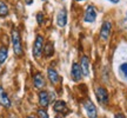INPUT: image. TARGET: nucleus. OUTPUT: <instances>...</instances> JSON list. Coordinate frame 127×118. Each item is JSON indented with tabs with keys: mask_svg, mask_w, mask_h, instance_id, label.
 Wrapping results in <instances>:
<instances>
[{
	"mask_svg": "<svg viewBox=\"0 0 127 118\" xmlns=\"http://www.w3.org/2000/svg\"><path fill=\"white\" fill-rule=\"evenodd\" d=\"M96 98L99 100L100 104H107L108 103V93H107V91L105 87H101L99 86L96 89Z\"/></svg>",
	"mask_w": 127,
	"mask_h": 118,
	"instance_id": "4",
	"label": "nucleus"
},
{
	"mask_svg": "<svg viewBox=\"0 0 127 118\" xmlns=\"http://www.w3.org/2000/svg\"><path fill=\"white\" fill-rule=\"evenodd\" d=\"M44 44H45V41H44L42 36L38 34L35 38V41H34V46H33V56L35 58H39L41 56L42 51H44Z\"/></svg>",
	"mask_w": 127,
	"mask_h": 118,
	"instance_id": "2",
	"label": "nucleus"
},
{
	"mask_svg": "<svg viewBox=\"0 0 127 118\" xmlns=\"http://www.w3.org/2000/svg\"><path fill=\"white\" fill-rule=\"evenodd\" d=\"M111 30H112V24L109 21H105L101 26V30H100V38L102 40H107L109 38V34H111Z\"/></svg>",
	"mask_w": 127,
	"mask_h": 118,
	"instance_id": "5",
	"label": "nucleus"
},
{
	"mask_svg": "<svg viewBox=\"0 0 127 118\" xmlns=\"http://www.w3.org/2000/svg\"><path fill=\"white\" fill-rule=\"evenodd\" d=\"M119 70H120V72L123 73V76L125 79H127V63H123L121 65H120V67H119Z\"/></svg>",
	"mask_w": 127,
	"mask_h": 118,
	"instance_id": "18",
	"label": "nucleus"
},
{
	"mask_svg": "<svg viewBox=\"0 0 127 118\" xmlns=\"http://www.w3.org/2000/svg\"><path fill=\"white\" fill-rule=\"evenodd\" d=\"M7 56H8V49L5 46H1L0 47V64L5 63V60L7 59Z\"/></svg>",
	"mask_w": 127,
	"mask_h": 118,
	"instance_id": "16",
	"label": "nucleus"
},
{
	"mask_svg": "<svg viewBox=\"0 0 127 118\" xmlns=\"http://www.w3.org/2000/svg\"><path fill=\"white\" fill-rule=\"evenodd\" d=\"M26 118H34V117H32V116H28V117H26Z\"/></svg>",
	"mask_w": 127,
	"mask_h": 118,
	"instance_id": "25",
	"label": "nucleus"
},
{
	"mask_svg": "<svg viewBox=\"0 0 127 118\" xmlns=\"http://www.w3.org/2000/svg\"><path fill=\"white\" fill-rule=\"evenodd\" d=\"M44 51L47 57H51L52 55H54V45L52 43H47L46 45H44Z\"/></svg>",
	"mask_w": 127,
	"mask_h": 118,
	"instance_id": "15",
	"label": "nucleus"
},
{
	"mask_svg": "<svg viewBox=\"0 0 127 118\" xmlns=\"http://www.w3.org/2000/svg\"><path fill=\"white\" fill-rule=\"evenodd\" d=\"M57 24L59 27H64L67 24V11L65 8H61L57 15Z\"/></svg>",
	"mask_w": 127,
	"mask_h": 118,
	"instance_id": "8",
	"label": "nucleus"
},
{
	"mask_svg": "<svg viewBox=\"0 0 127 118\" xmlns=\"http://www.w3.org/2000/svg\"><path fill=\"white\" fill-rule=\"evenodd\" d=\"M36 21H38V24H39V25H41V24L44 23V14H42V13H38V14H36Z\"/></svg>",
	"mask_w": 127,
	"mask_h": 118,
	"instance_id": "20",
	"label": "nucleus"
},
{
	"mask_svg": "<svg viewBox=\"0 0 127 118\" xmlns=\"http://www.w3.org/2000/svg\"><path fill=\"white\" fill-rule=\"evenodd\" d=\"M75 1H84V0H75Z\"/></svg>",
	"mask_w": 127,
	"mask_h": 118,
	"instance_id": "26",
	"label": "nucleus"
},
{
	"mask_svg": "<svg viewBox=\"0 0 127 118\" xmlns=\"http://www.w3.org/2000/svg\"><path fill=\"white\" fill-rule=\"evenodd\" d=\"M126 19H127V14H126Z\"/></svg>",
	"mask_w": 127,
	"mask_h": 118,
	"instance_id": "28",
	"label": "nucleus"
},
{
	"mask_svg": "<svg viewBox=\"0 0 127 118\" xmlns=\"http://www.w3.org/2000/svg\"><path fill=\"white\" fill-rule=\"evenodd\" d=\"M54 111L59 112V114H63V112H67L68 109H67V105L64 100H57L54 103V106H53Z\"/></svg>",
	"mask_w": 127,
	"mask_h": 118,
	"instance_id": "12",
	"label": "nucleus"
},
{
	"mask_svg": "<svg viewBox=\"0 0 127 118\" xmlns=\"http://www.w3.org/2000/svg\"><path fill=\"white\" fill-rule=\"evenodd\" d=\"M80 66H81V70H82V74L87 77V76L90 74V59H88V57L82 56Z\"/></svg>",
	"mask_w": 127,
	"mask_h": 118,
	"instance_id": "9",
	"label": "nucleus"
},
{
	"mask_svg": "<svg viewBox=\"0 0 127 118\" xmlns=\"http://www.w3.org/2000/svg\"><path fill=\"white\" fill-rule=\"evenodd\" d=\"M45 85V79L41 76V73H36L34 76V86L36 89H41V87Z\"/></svg>",
	"mask_w": 127,
	"mask_h": 118,
	"instance_id": "14",
	"label": "nucleus"
},
{
	"mask_svg": "<svg viewBox=\"0 0 127 118\" xmlns=\"http://www.w3.org/2000/svg\"><path fill=\"white\" fill-rule=\"evenodd\" d=\"M47 76H48V79L51 80L52 84H55V83H58V80H59V74H58V72L52 67H50L47 70Z\"/></svg>",
	"mask_w": 127,
	"mask_h": 118,
	"instance_id": "13",
	"label": "nucleus"
},
{
	"mask_svg": "<svg viewBox=\"0 0 127 118\" xmlns=\"http://www.w3.org/2000/svg\"><path fill=\"white\" fill-rule=\"evenodd\" d=\"M8 14V7L5 2H0V17H6Z\"/></svg>",
	"mask_w": 127,
	"mask_h": 118,
	"instance_id": "17",
	"label": "nucleus"
},
{
	"mask_svg": "<svg viewBox=\"0 0 127 118\" xmlns=\"http://www.w3.org/2000/svg\"><path fill=\"white\" fill-rule=\"evenodd\" d=\"M55 118H64V117H63V116H57Z\"/></svg>",
	"mask_w": 127,
	"mask_h": 118,
	"instance_id": "24",
	"label": "nucleus"
},
{
	"mask_svg": "<svg viewBox=\"0 0 127 118\" xmlns=\"http://www.w3.org/2000/svg\"><path fill=\"white\" fill-rule=\"evenodd\" d=\"M25 2H26L27 5H31L32 2H33V0H25Z\"/></svg>",
	"mask_w": 127,
	"mask_h": 118,
	"instance_id": "22",
	"label": "nucleus"
},
{
	"mask_svg": "<svg viewBox=\"0 0 127 118\" xmlns=\"http://www.w3.org/2000/svg\"><path fill=\"white\" fill-rule=\"evenodd\" d=\"M95 19H96V11H95V8L93 6H91V5L87 6L84 20L86 23H93V21H95Z\"/></svg>",
	"mask_w": 127,
	"mask_h": 118,
	"instance_id": "6",
	"label": "nucleus"
},
{
	"mask_svg": "<svg viewBox=\"0 0 127 118\" xmlns=\"http://www.w3.org/2000/svg\"><path fill=\"white\" fill-rule=\"evenodd\" d=\"M42 1H47V0H42Z\"/></svg>",
	"mask_w": 127,
	"mask_h": 118,
	"instance_id": "27",
	"label": "nucleus"
},
{
	"mask_svg": "<svg viewBox=\"0 0 127 118\" xmlns=\"http://www.w3.org/2000/svg\"><path fill=\"white\" fill-rule=\"evenodd\" d=\"M0 104L2 105L4 108H9L11 106V100L7 97L6 92L2 89V86H0Z\"/></svg>",
	"mask_w": 127,
	"mask_h": 118,
	"instance_id": "11",
	"label": "nucleus"
},
{
	"mask_svg": "<svg viewBox=\"0 0 127 118\" xmlns=\"http://www.w3.org/2000/svg\"><path fill=\"white\" fill-rule=\"evenodd\" d=\"M50 96H48V92L46 91H41L39 93V104L42 106V108H47L48 104H50Z\"/></svg>",
	"mask_w": 127,
	"mask_h": 118,
	"instance_id": "10",
	"label": "nucleus"
},
{
	"mask_svg": "<svg viewBox=\"0 0 127 118\" xmlns=\"http://www.w3.org/2000/svg\"><path fill=\"white\" fill-rule=\"evenodd\" d=\"M109 1H111V2H113V4H118L120 0H109Z\"/></svg>",
	"mask_w": 127,
	"mask_h": 118,
	"instance_id": "23",
	"label": "nucleus"
},
{
	"mask_svg": "<svg viewBox=\"0 0 127 118\" xmlns=\"http://www.w3.org/2000/svg\"><path fill=\"white\" fill-rule=\"evenodd\" d=\"M71 76H72V78H73V80H74V82H79V80L82 78V70H81V66H80L79 64L74 63L72 65Z\"/></svg>",
	"mask_w": 127,
	"mask_h": 118,
	"instance_id": "7",
	"label": "nucleus"
},
{
	"mask_svg": "<svg viewBox=\"0 0 127 118\" xmlns=\"http://www.w3.org/2000/svg\"><path fill=\"white\" fill-rule=\"evenodd\" d=\"M114 118H125V116H124L123 114H117L114 116Z\"/></svg>",
	"mask_w": 127,
	"mask_h": 118,
	"instance_id": "21",
	"label": "nucleus"
},
{
	"mask_svg": "<svg viewBox=\"0 0 127 118\" xmlns=\"http://www.w3.org/2000/svg\"><path fill=\"white\" fill-rule=\"evenodd\" d=\"M38 116H39V118H48V115L44 109L38 110Z\"/></svg>",
	"mask_w": 127,
	"mask_h": 118,
	"instance_id": "19",
	"label": "nucleus"
},
{
	"mask_svg": "<svg viewBox=\"0 0 127 118\" xmlns=\"http://www.w3.org/2000/svg\"><path fill=\"white\" fill-rule=\"evenodd\" d=\"M84 108L86 110V114L90 118H96L98 114H96V108L95 105L92 103L91 100H85L84 102Z\"/></svg>",
	"mask_w": 127,
	"mask_h": 118,
	"instance_id": "3",
	"label": "nucleus"
},
{
	"mask_svg": "<svg viewBox=\"0 0 127 118\" xmlns=\"http://www.w3.org/2000/svg\"><path fill=\"white\" fill-rule=\"evenodd\" d=\"M12 44H13V50L14 53L17 56H23V46H21V38H20V34H19V31L13 28L12 30Z\"/></svg>",
	"mask_w": 127,
	"mask_h": 118,
	"instance_id": "1",
	"label": "nucleus"
}]
</instances>
